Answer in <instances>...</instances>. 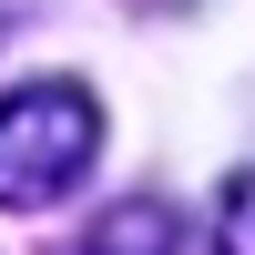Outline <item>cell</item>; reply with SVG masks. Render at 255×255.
<instances>
[{
    "mask_svg": "<svg viewBox=\"0 0 255 255\" xmlns=\"http://www.w3.org/2000/svg\"><path fill=\"white\" fill-rule=\"evenodd\" d=\"M92 153H102V102L82 82L0 92V204L10 215H51L61 194H82Z\"/></svg>",
    "mask_w": 255,
    "mask_h": 255,
    "instance_id": "cell-1",
    "label": "cell"
},
{
    "mask_svg": "<svg viewBox=\"0 0 255 255\" xmlns=\"http://www.w3.org/2000/svg\"><path fill=\"white\" fill-rule=\"evenodd\" d=\"M72 255H184V215H174V204H153V194H133V204H113V215L82 225Z\"/></svg>",
    "mask_w": 255,
    "mask_h": 255,
    "instance_id": "cell-2",
    "label": "cell"
},
{
    "mask_svg": "<svg viewBox=\"0 0 255 255\" xmlns=\"http://www.w3.org/2000/svg\"><path fill=\"white\" fill-rule=\"evenodd\" d=\"M215 255H255V174L225 184V215H215Z\"/></svg>",
    "mask_w": 255,
    "mask_h": 255,
    "instance_id": "cell-3",
    "label": "cell"
},
{
    "mask_svg": "<svg viewBox=\"0 0 255 255\" xmlns=\"http://www.w3.org/2000/svg\"><path fill=\"white\" fill-rule=\"evenodd\" d=\"M10 10H20V0H0V20H10Z\"/></svg>",
    "mask_w": 255,
    "mask_h": 255,
    "instance_id": "cell-4",
    "label": "cell"
}]
</instances>
